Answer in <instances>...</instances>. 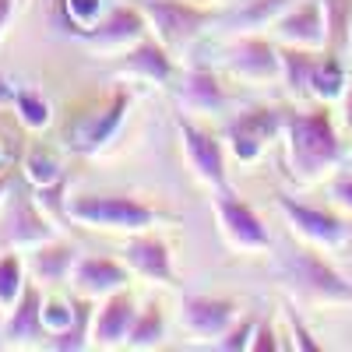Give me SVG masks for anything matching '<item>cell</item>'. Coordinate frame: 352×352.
<instances>
[{"mask_svg":"<svg viewBox=\"0 0 352 352\" xmlns=\"http://www.w3.org/2000/svg\"><path fill=\"white\" fill-rule=\"evenodd\" d=\"M180 317L190 335L197 338H222L232 320L240 317V303L236 300H226V296H184L180 303Z\"/></svg>","mask_w":352,"mask_h":352,"instance_id":"17","label":"cell"},{"mask_svg":"<svg viewBox=\"0 0 352 352\" xmlns=\"http://www.w3.org/2000/svg\"><path fill=\"white\" fill-rule=\"evenodd\" d=\"M134 106V92L131 88H113V92L102 99V102H92L85 106L81 113H74L67 127H64V148L71 155H99L106 144L120 134L127 113Z\"/></svg>","mask_w":352,"mask_h":352,"instance_id":"2","label":"cell"},{"mask_svg":"<svg viewBox=\"0 0 352 352\" xmlns=\"http://www.w3.org/2000/svg\"><path fill=\"white\" fill-rule=\"evenodd\" d=\"M138 310L141 307L131 296V289H120L113 296L99 300L96 317H92V349H127Z\"/></svg>","mask_w":352,"mask_h":352,"instance_id":"12","label":"cell"},{"mask_svg":"<svg viewBox=\"0 0 352 352\" xmlns=\"http://www.w3.org/2000/svg\"><path fill=\"white\" fill-rule=\"evenodd\" d=\"M8 166H14V159H11V152H8V141L0 138V169H8Z\"/></svg>","mask_w":352,"mask_h":352,"instance_id":"40","label":"cell"},{"mask_svg":"<svg viewBox=\"0 0 352 352\" xmlns=\"http://www.w3.org/2000/svg\"><path fill=\"white\" fill-rule=\"evenodd\" d=\"M113 74L127 78V81L134 78V81H148V85H169V81H176L173 50L162 39H148V36H144L141 43L124 50V60L116 64Z\"/></svg>","mask_w":352,"mask_h":352,"instance_id":"14","label":"cell"},{"mask_svg":"<svg viewBox=\"0 0 352 352\" xmlns=\"http://www.w3.org/2000/svg\"><path fill=\"white\" fill-rule=\"evenodd\" d=\"M152 32L148 18H144L141 4H116V8H106V14L92 25L78 32L74 39L92 46V50H131L134 43H141L144 36Z\"/></svg>","mask_w":352,"mask_h":352,"instance_id":"10","label":"cell"},{"mask_svg":"<svg viewBox=\"0 0 352 352\" xmlns=\"http://www.w3.org/2000/svg\"><path fill=\"white\" fill-rule=\"evenodd\" d=\"M345 85H349V74H345V64H342V53L324 46L317 56V71H314V85H310V99L314 102H342L345 96Z\"/></svg>","mask_w":352,"mask_h":352,"instance_id":"23","label":"cell"},{"mask_svg":"<svg viewBox=\"0 0 352 352\" xmlns=\"http://www.w3.org/2000/svg\"><path fill=\"white\" fill-rule=\"evenodd\" d=\"M67 219L78 226L109 229V232H144L162 222V215L131 194H81L67 201Z\"/></svg>","mask_w":352,"mask_h":352,"instance_id":"3","label":"cell"},{"mask_svg":"<svg viewBox=\"0 0 352 352\" xmlns=\"http://www.w3.org/2000/svg\"><path fill=\"white\" fill-rule=\"evenodd\" d=\"M131 282V264L127 261H116V257H78L74 264V275H71V285L78 296H88V300H106L113 292L127 289Z\"/></svg>","mask_w":352,"mask_h":352,"instance_id":"16","label":"cell"},{"mask_svg":"<svg viewBox=\"0 0 352 352\" xmlns=\"http://www.w3.org/2000/svg\"><path fill=\"white\" fill-rule=\"evenodd\" d=\"M162 342H166V310H162V303L152 300V303H144L138 310L127 349H159Z\"/></svg>","mask_w":352,"mask_h":352,"instance_id":"26","label":"cell"},{"mask_svg":"<svg viewBox=\"0 0 352 352\" xmlns=\"http://www.w3.org/2000/svg\"><path fill=\"white\" fill-rule=\"evenodd\" d=\"M296 0H247L243 8H236L232 14H226L222 21L232 25V28H240V32H257V28H268L275 25Z\"/></svg>","mask_w":352,"mask_h":352,"instance_id":"24","label":"cell"},{"mask_svg":"<svg viewBox=\"0 0 352 352\" xmlns=\"http://www.w3.org/2000/svg\"><path fill=\"white\" fill-rule=\"evenodd\" d=\"M74 264H78V250L64 240H50V243H39L28 257V272L36 275V282H46V285H60L74 275Z\"/></svg>","mask_w":352,"mask_h":352,"instance_id":"21","label":"cell"},{"mask_svg":"<svg viewBox=\"0 0 352 352\" xmlns=\"http://www.w3.org/2000/svg\"><path fill=\"white\" fill-rule=\"evenodd\" d=\"M254 331H257V317H236V320H232V328H229L222 338H215V349H222V352H240V349H250Z\"/></svg>","mask_w":352,"mask_h":352,"instance_id":"33","label":"cell"},{"mask_svg":"<svg viewBox=\"0 0 352 352\" xmlns=\"http://www.w3.org/2000/svg\"><path fill=\"white\" fill-rule=\"evenodd\" d=\"M324 18H328V46L345 53L352 43V0H324Z\"/></svg>","mask_w":352,"mask_h":352,"instance_id":"30","label":"cell"},{"mask_svg":"<svg viewBox=\"0 0 352 352\" xmlns=\"http://www.w3.org/2000/svg\"><path fill=\"white\" fill-rule=\"evenodd\" d=\"M21 169H25L28 180L36 184V190H39V187H50V184H56V180H67L60 159H56L53 152H46V148H32V152L25 155Z\"/></svg>","mask_w":352,"mask_h":352,"instance_id":"29","label":"cell"},{"mask_svg":"<svg viewBox=\"0 0 352 352\" xmlns=\"http://www.w3.org/2000/svg\"><path fill=\"white\" fill-rule=\"evenodd\" d=\"M282 278L310 303H352V282L314 247H296L282 257Z\"/></svg>","mask_w":352,"mask_h":352,"instance_id":"4","label":"cell"},{"mask_svg":"<svg viewBox=\"0 0 352 352\" xmlns=\"http://www.w3.org/2000/svg\"><path fill=\"white\" fill-rule=\"evenodd\" d=\"M275 39L285 46H307V50H324L328 46V18H324V0H296L275 25Z\"/></svg>","mask_w":352,"mask_h":352,"instance_id":"13","label":"cell"},{"mask_svg":"<svg viewBox=\"0 0 352 352\" xmlns=\"http://www.w3.org/2000/svg\"><path fill=\"white\" fill-rule=\"evenodd\" d=\"M18 8H21L18 0H0V39H4V32H8V25H11Z\"/></svg>","mask_w":352,"mask_h":352,"instance_id":"37","label":"cell"},{"mask_svg":"<svg viewBox=\"0 0 352 352\" xmlns=\"http://www.w3.org/2000/svg\"><path fill=\"white\" fill-rule=\"evenodd\" d=\"M124 261L131 264V272L148 278L155 285H176V268H173V250L162 236H155L152 229L131 232V240L124 243Z\"/></svg>","mask_w":352,"mask_h":352,"instance_id":"15","label":"cell"},{"mask_svg":"<svg viewBox=\"0 0 352 352\" xmlns=\"http://www.w3.org/2000/svg\"><path fill=\"white\" fill-rule=\"evenodd\" d=\"M176 131H180L184 155H187L197 180L208 184L212 190L215 187H229V180H226V144L208 127L194 124L190 116H176Z\"/></svg>","mask_w":352,"mask_h":352,"instance_id":"11","label":"cell"},{"mask_svg":"<svg viewBox=\"0 0 352 352\" xmlns=\"http://www.w3.org/2000/svg\"><path fill=\"white\" fill-rule=\"evenodd\" d=\"M56 240L53 222L43 215V204L28 194V190H14V212L8 222V243L14 250H36L39 243Z\"/></svg>","mask_w":352,"mask_h":352,"instance_id":"19","label":"cell"},{"mask_svg":"<svg viewBox=\"0 0 352 352\" xmlns=\"http://www.w3.org/2000/svg\"><path fill=\"white\" fill-rule=\"evenodd\" d=\"M285 324H289V335H292V349H300V352H320V342H314V331L303 324V317L292 310L289 303H285Z\"/></svg>","mask_w":352,"mask_h":352,"instance_id":"34","label":"cell"},{"mask_svg":"<svg viewBox=\"0 0 352 352\" xmlns=\"http://www.w3.org/2000/svg\"><path fill=\"white\" fill-rule=\"evenodd\" d=\"M345 148L335 127V116L324 102H317L310 109H296L285 120V162L289 176L296 184L310 187L320 184L324 176H331L342 162Z\"/></svg>","mask_w":352,"mask_h":352,"instance_id":"1","label":"cell"},{"mask_svg":"<svg viewBox=\"0 0 352 352\" xmlns=\"http://www.w3.org/2000/svg\"><path fill=\"white\" fill-rule=\"evenodd\" d=\"M176 99L190 116H204V113H222L229 106V92L222 78L212 67H187L180 74V88H176Z\"/></svg>","mask_w":352,"mask_h":352,"instance_id":"20","label":"cell"},{"mask_svg":"<svg viewBox=\"0 0 352 352\" xmlns=\"http://www.w3.org/2000/svg\"><path fill=\"white\" fill-rule=\"evenodd\" d=\"M250 349H254V352H275V349H282V345H278V335H275V328H272V324H257Z\"/></svg>","mask_w":352,"mask_h":352,"instance_id":"36","label":"cell"},{"mask_svg":"<svg viewBox=\"0 0 352 352\" xmlns=\"http://www.w3.org/2000/svg\"><path fill=\"white\" fill-rule=\"evenodd\" d=\"M11 106H14L18 120H21L28 131H43V127H50V120H53L50 99H46L43 92H36V88H14Z\"/></svg>","mask_w":352,"mask_h":352,"instance_id":"27","label":"cell"},{"mask_svg":"<svg viewBox=\"0 0 352 352\" xmlns=\"http://www.w3.org/2000/svg\"><path fill=\"white\" fill-rule=\"evenodd\" d=\"M18 4H21V8H25V4H28V0H18Z\"/></svg>","mask_w":352,"mask_h":352,"instance_id":"42","label":"cell"},{"mask_svg":"<svg viewBox=\"0 0 352 352\" xmlns=\"http://www.w3.org/2000/svg\"><path fill=\"white\" fill-rule=\"evenodd\" d=\"M212 204H215V215H219V226H222V236L236 250L261 254V250L272 247L268 226H264V219L254 212L250 201H243L240 194H232L229 187H215Z\"/></svg>","mask_w":352,"mask_h":352,"instance_id":"9","label":"cell"},{"mask_svg":"<svg viewBox=\"0 0 352 352\" xmlns=\"http://www.w3.org/2000/svg\"><path fill=\"white\" fill-rule=\"evenodd\" d=\"M74 314H78V300H56V296H46V303H43L46 331H50V335H56V331L71 328Z\"/></svg>","mask_w":352,"mask_h":352,"instance_id":"32","label":"cell"},{"mask_svg":"<svg viewBox=\"0 0 352 352\" xmlns=\"http://www.w3.org/2000/svg\"><path fill=\"white\" fill-rule=\"evenodd\" d=\"M226 74L247 81V85H275L282 81V53L272 39H264L257 32H240L226 46Z\"/></svg>","mask_w":352,"mask_h":352,"instance_id":"8","label":"cell"},{"mask_svg":"<svg viewBox=\"0 0 352 352\" xmlns=\"http://www.w3.org/2000/svg\"><path fill=\"white\" fill-rule=\"evenodd\" d=\"M342 124L352 131V78L345 85V96H342Z\"/></svg>","mask_w":352,"mask_h":352,"instance_id":"38","label":"cell"},{"mask_svg":"<svg viewBox=\"0 0 352 352\" xmlns=\"http://www.w3.org/2000/svg\"><path fill=\"white\" fill-rule=\"evenodd\" d=\"M78 300V314L71 320V328L50 335V349L53 352H81V349H92V317H96V300L88 296H74Z\"/></svg>","mask_w":352,"mask_h":352,"instance_id":"25","label":"cell"},{"mask_svg":"<svg viewBox=\"0 0 352 352\" xmlns=\"http://www.w3.org/2000/svg\"><path fill=\"white\" fill-rule=\"evenodd\" d=\"M289 113L282 106H250L226 124V148L240 162H257L272 141L285 138Z\"/></svg>","mask_w":352,"mask_h":352,"instance_id":"6","label":"cell"},{"mask_svg":"<svg viewBox=\"0 0 352 352\" xmlns=\"http://www.w3.org/2000/svg\"><path fill=\"white\" fill-rule=\"evenodd\" d=\"M11 184H14V166H8V169H0V201L8 197Z\"/></svg>","mask_w":352,"mask_h":352,"instance_id":"39","label":"cell"},{"mask_svg":"<svg viewBox=\"0 0 352 352\" xmlns=\"http://www.w3.org/2000/svg\"><path fill=\"white\" fill-rule=\"evenodd\" d=\"M28 285V275H25V261L8 250L4 257H0V310H11L18 300H21V292Z\"/></svg>","mask_w":352,"mask_h":352,"instance_id":"28","label":"cell"},{"mask_svg":"<svg viewBox=\"0 0 352 352\" xmlns=\"http://www.w3.org/2000/svg\"><path fill=\"white\" fill-rule=\"evenodd\" d=\"M60 11H64V32H71V36L92 28L106 14L102 0H60Z\"/></svg>","mask_w":352,"mask_h":352,"instance_id":"31","label":"cell"},{"mask_svg":"<svg viewBox=\"0 0 352 352\" xmlns=\"http://www.w3.org/2000/svg\"><path fill=\"white\" fill-rule=\"evenodd\" d=\"M141 11L148 18L155 39H162L173 53L197 43L204 28L219 21L215 8L197 4V0H141Z\"/></svg>","mask_w":352,"mask_h":352,"instance_id":"5","label":"cell"},{"mask_svg":"<svg viewBox=\"0 0 352 352\" xmlns=\"http://www.w3.org/2000/svg\"><path fill=\"white\" fill-rule=\"evenodd\" d=\"M197 4H219V0H197Z\"/></svg>","mask_w":352,"mask_h":352,"instance_id":"41","label":"cell"},{"mask_svg":"<svg viewBox=\"0 0 352 352\" xmlns=\"http://www.w3.org/2000/svg\"><path fill=\"white\" fill-rule=\"evenodd\" d=\"M43 289L39 282H28L21 300L8 310L4 320V338L8 345H50V331H46V320H43Z\"/></svg>","mask_w":352,"mask_h":352,"instance_id":"18","label":"cell"},{"mask_svg":"<svg viewBox=\"0 0 352 352\" xmlns=\"http://www.w3.org/2000/svg\"><path fill=\"white\" fill-rule=\"evenodd\" d=\"M331 197L342 212L352 215V173H335V180H331Z\"/></svg>","mask_w":352,"mask_h":352,"instance_id":"35","label":"cell"},{"mask_svg":"<svg viewBox=\"0 0 352 352\" xmlns=\"http://www.w3.org/2000/svg\"><path fill=\"white\" fill-rule=\"evenodd\" d=\"M278 212L285 215L289 229L296 232L303 243H310L317 250H342L352 240V222L328 212V208H317V204L278 194Z\"/></svg>","mask_w":352,"mask_h":352,"instance_id":"7","label":"cell"},{"mask_svg":"<svg viewBox=\"0 0 352 352\" xmlns=\"http://www.w3.org/2000/svg\"><path fill=\"white\" fill-rule=\"evenodd\" d=\"M278 53H282V88L292 99H310V85H314V71H317L320 50L278 43Z\"/></svg>","mask_w":352,"mask_h":352,"instance_id":"22","label":"cell"}]
</instances>
